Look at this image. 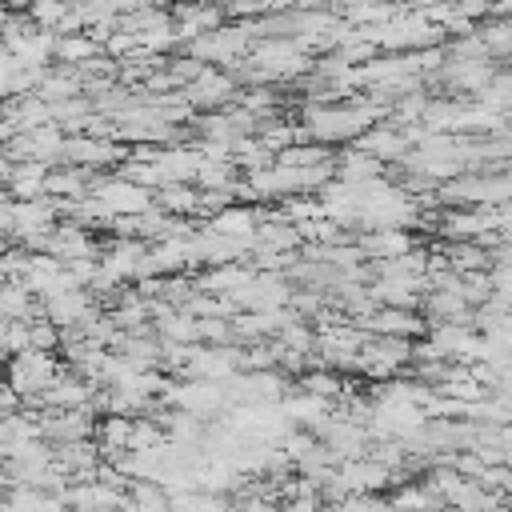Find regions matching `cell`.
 Here are the masks:
<instances>
[{
	"label": "cell",
	"mask_w": 512,
	"mask_h": 512,
	"mask_svg": "<svg viewBox=\"0 0 512 512\" xmlns=\"http://www.w3.org/2000/svg\"><path fill=\"white\" fill-rule=\"evenodd\" d=\"M256 212H248V208H232V204H224L216 216H212V232H220V236H244V240H252V228H256Z\"/></svg>",
	"instance_id": "cell-2"
},
{
	"label": "cell",
	"mask_w": 512,
	"mask_h": 512,
	"mask_svg": "<svg viewBox=\"0 0 512 512\" xmlns=\"http://www.w3.org/2000/svg\"><path fill=\"white\" fill-rule=\"evenodd\" d=\"M160 204H164L168 212H196V192H188V188L172 184V188H164V192H160Z\"/></svg>",
	"instance_id": "cell-4"
},
{
	"label": "cell",
	"mask_w": 512,
	"mask_h": 512,
	"mask_svg": "<svg viewBox=\"0 0 512 512\" xmlns=\"http://www.w3.org/2000/svg\"><path fill=\"white\" fill-rule=\"evenodd\" d=\"M356 136H360V140H356V148H360V152H368L372 160L400 156V152L408 148L404 132H392V128H364V132H356Z\"/></svg>",
	"instance_id": "cell-1"
},
{
	"label": "cell",
	"mask_w": 512,
	"mask_h": 512,
	"mask_svg": "<svg viewBox=\"0 0 512 512\" xmlns=\"http://www.w3.org/2000/svg\"><path fill=\"white\" fill-rule=\"evenodd\" d=\"M300 388L312 392V396H324V400H336V396H340V380H336L332 372H308V376L300 380Z\"/></svg>",
	"instance_id": "cell-3"
},
{
	"label": "cell",
	"mask_w": 512,
	"mask_h": 512,
	"mask_svg": "<svg viewBox=\"0 0 512 512\" xmlns=\"http://www.w3.org/2000/svg\"><path fill=\"white\" fill-rule=\"evenodd\" d=\"M0 176H8V160L4 156H0Z\"/></svg>",
	"instance_id": "cell-5"
}]
</instances>
